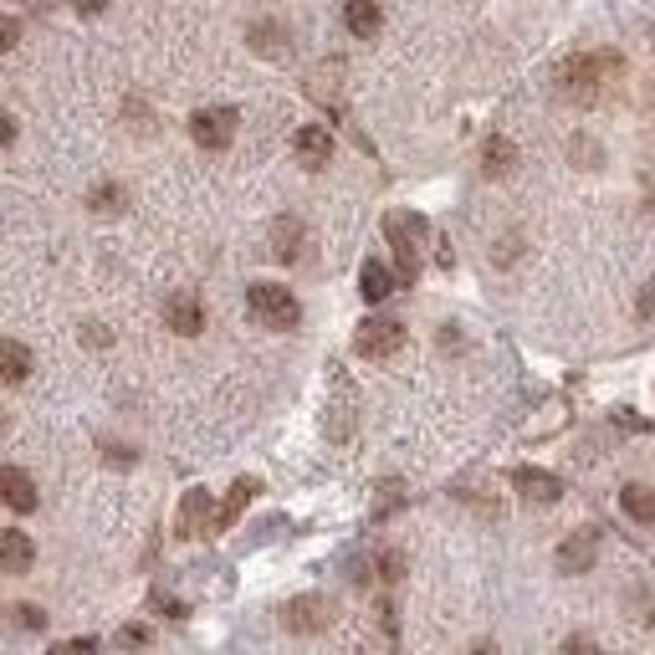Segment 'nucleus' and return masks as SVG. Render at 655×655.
I'll return each mask as SVG.
<instances>
[{
	"label": "nucleus",
	"mask_w": 655,
	"mask_h": 655,
	"mask_svg": "<svg viewBox=\"0 0 655 655\" xmlns=\"http://www.w3.org/2000/svg\"><path fill=\"white\" fill-rule=\"evenodd\" d=\"M385 236H389V246H395V272H400V282H415L420 277V252H426V242H430V221L415 211H389Z\"/></svg>",
	"instance_id": "nucleus-1"
},
{
	"label": "nucleus",
	"mask_w": 655,
	"mask_h": 655,
	"mask_svg": "<svg viewBox=\"0 0 655 655\" xmlns=\"http://www.w3.org/2000/svg\"><path fill=\"white\" fill-rule=\"evenodd\" d=\"M610 72H620V57H610V52H600V57H574V62H563L559 88L574 98V103H594V98H600V82L610 78Z\"/></svg>",
	"instance_id": "nucleus-2"
},
{
	"label": "nucleus",
	"mask_w": 655,
	"mask_h": 655,
	"mask_svg": "<svg viewBox=\"0 0 655 655\" xmlns=\"http://www.w3.org/2000/svg\"><path fill=\"white\" fill-rule=\"evenodd\" d=\"M246 308L256 313V323H267V328H297L303 308H297V297L277 282H252L246 287Z\"/></svg>",
	"instance_id": "nucleus-3"
},
{
	"label": "nucleus",
	"mask_w": 655,
	"mask_h": 655,
	"mask_svg": "<svg viewBox=\"0 0 655 655\" xmlns=\"http://www.w3.org/2000/svg\"><path fill=\"white\" fill-rule=\"evenodd\" d=\"M236 123H242L236 108H201V113H190V139L201 149H211V154H221L236 139Z\"/></svg>",
	"instance_id": "nucleus-4"
},
{
	"label": "nucleus",
	"mask_w": 655,
	"mask_h": 655,
	"mask_svg": "<svg viewBox=\"0 0 655 655\" xmlns=\"http://www.w3.org/2000/svg\"><path fill=\"white\" fill-rule=\"evenodd\" d=\"M354 348L364 359H389L405 348V323L400 318H364L359 334H354Z\"/></svg>",
	"instance_id": "nucleus-5"
},
{
	"label": "nucleus",
	"mask_w": 655,
	"mask_h": 655,
	"mask_svg": "<svg viewBox=\"0 0 655 655\" xmlns=\"http://www.w3.org/2000/svg\"><path fill=\"white\" fill-rule=\"evenodd\" d=\"M282 625L293 630V635H318V630L334 625V604L318 600V594H297V600H287V610H282Z\"/></svg>",
	"instance_id": "nucleus-6"
},
{
	"label": "nucleus",
	"mask_w": 655,
	"mask_h": 655,
	"mask_svg": "<svg viewBox=\"0 0 655 655\" xmlns=\"http://www.w3.org/2000/svg\"><path fill=\"white\" fill-rule=\"evenodd\" d=\"M215 522H221V512H215L211 492H205V487H190L185 502H180V522H174V533H180V538H201L205 528H215Z\"/></svg>",
	"instance_id": "nucleus-7"
},
{
	"label": "nucleus",
	"mask_w": 655,
	"mask_h": 655,
	"mask_svg": "<svg viewBox=\"0 0 655 655\" xmlns=\"http://www.w3.org/2000/svg\"><path fill=\"white\" fill-rule=\"evenodd\" d=\"M594 559H600V533H594V528H579V533H569L559 543V569L563 574H589Z\"/></svg>",
	"instance_id": "nucleus-8"
},
{
	"label": "nucleus",
	"mask_w": 655,
	"mask_h": 655,
	"mask_svg": "<svg viewBox=\"0 0 655 655\" xmlns=\"http://www.w3.org/2000/svg\"><path fill=\"white\" fill-rule=\"evenodd\" d=\"M512 487H518L528 502H538V508H553L563 497V482L553 477V471H543V467H518L512 471Z\"/></svg>",
	"instance_id": "nucleus-9"
},
{
	"label": "nucleus",
	"mask_w": 655,
	"mask_h": 655,
	"mask_svg": "<svg viewBox=\"0 0 655 655\" xmlns=\"http://www.w3.org/2000/svg\"><path fill=\"white\" fill-rule=\"evenodd\" d=\"M164 323H170L180 338L205 334V308H201V297H195V293H174L170 303H164Z\"/></svg>",
	"instance_id": "nucleus-10"
},
{
	"label": "nucleus",
	"mask_w": 655,
	"mask_h": 655,
	"mask_svg": "<svg viewBox=\"0 0 655 655\" xmlns=\"http://www.w3.org/2000/svg\"><path fill=\"white\" fill-rule=\"evenodd\" d=\"M293 149H297V160L308 164V170H328V160H334V134H328L323 123H308V129H297Z\"/></svg>",
	"instance_id": "nucleus-11"
},
{
	"label": "nucleus",
	"mask_w": 655,
	"mask_h": 655,
	"mask_svg": "<svg viewBox=\"0 0 655 655\" xmlns=\"http://www.w3.org/2000/svg\"><path fill=\"white\" fill-rule=\"evenodd\" d=\"M0 497H6V508L21 512V518H27V512H37V502H41V497H37V482H31L21 467H6V471H0Z\"/></svg>",
	"instance_id": "nucleus-12"
},
{
	"label": "nucleus",
	"mask_w": 655,
	"mask_h": 655,
	"mask_svg": "<svg viewBox=\"0 0 655 655\" xmlns=\"http://www.w3.org/2000/svg\"><path fill=\"white\" fill-rule=\"evenodd\" d=\"M344 27L354 31L359 41L379 37V27H385V11H379V0H344Z\"/></svg>",
	"instance_id": "nucleus-13"
},
{
	"label": "nucleus",
	"mask_w": 655,
	"mask_h": 655,
	"mask_svg": "<svg viewBox=\"0 0 655 655\" xmlns=\"http://www.w3.org/2000/svg\"><path fill=\"white\" fill-rule=\"evenodd\" d=\"M395 287H400V272H389L385 262H375V256H369V262L359 267V293H364V303H385Z\"/></svg>",
	"instance_id": "nucleus-14"
},
{
	"label": "nucleus",
	"mask_w": 655,
	"mask_h": 655,
	"mask_svg": "<svg viewBox=\"0 0 655 655\" xmlns=\"http://www.w3.org/2000/svg\"><path fill=\"white\" fill-rule=\"evenodd\" d=\"M31 559H37L31 538L21 533V528H6V533H0V563H6V574H27Z\"/></svg>",
	"instance_id": "nucleus-15"
},
{
	"label": "nucleus",
	"mask_w": 655,
	"mask_h": 655,
	"mask_svg": "<svg viewBox=\"0 0 655 655\" xmlns=\"http://www.w3.org/2000/svg\"><path fill=\"white\" fill-rule=\"evenodd\" d=\"M272 256H277V262H297V256H303V221H297V215L272 221Z\"/></svg>",
	"instance_id": "nucleus-16"
},
{
	"label": "nucleus",
	"mask_w": 655,
	"mask_h": 655,
	"mask_svg": "<svg viewBox=\"0 0 655 655\" xmlns=\"http://www.w3.org/2000/svg\"><path fill=\"white\" fill-rule=\"evenodd\" d=\"M256 492H262V482H256V477H242V482L231 487V497H226V508H221V522H215V528H236V522H242V512L252 508Z\"/></svg>",
	"instance_id": "nucleus-17"
},
{
	"label": "nucleus",
	"mask_w": 655,
	"mask_h": 655,
	"mask_svg": "<svg viewBox=\"0 0 655 655\" xmlns=\"http://www.w3.org/2000/svg\"><path fill=\"white\" fill-rule=\"evenodd\" d=\"M620 508H625V518H635V522L651 528V522H655V492H651V487H641V482H630L625 492H620Z\"/></svg>",
	"instance_id": "nucleus-18"
},
{
	"label": "nucleus",
	"mask_w": 655,
	"mask_h": 655,
	"mask_svg": "<svg viewBox=\"0 0 655 655\" xmlns=\"http://www.w3.org/2000/svg\"><path fill=\"white\" fill-rule=\"evenodd\" d=\"M0 369H6V385H21V379L31 375V348L6 338V344H0Z\"/></svg>",
	"instance_id": "nucleus-19"
},
{
	"label": "nucleus",
	"mask_w": 655,
	"mask_h": 655,
	"mask_svg": "<svg viewBox=\"0 0 655 655\" xmlns=\"http://www.w3.org/2000/svg\"><path fill=\"white\" fill-rule=\"evenodd\" d=\"M482 160H487V174H512V164H518V149H512V139H502V134H492L487 139V149H482Z\"/></svg>",
	"instance_id": "nucleus-20"
},
{
	"label": "nucleus",
	"mask_w": 655,
	"mask_h": 655,
	"mask_svg": "<svg viewBox=\"0 0 655 655\" xmlns=\"http://www.w3.org/2000/svg\"><path fill=\"white\" fill-rule=\"evenodd\" d=\"M282 31L277 27H272V21H262V27H252V47H256V52H262V57H287V47H282Z\"/></svg>",
	"instance_id": "nucleus-21"
},
{
	"label": "nucleus",
	"mask_w": 655,
	"mask_h": 655,
	"mask_svg": "<svg viewBox=\"0 0 655 655\" xmlns=\"http://www.w3.org/2000/svg\"><path fill=\"white\" fill-rule=\"evenodd\" d=\"M379 579H385V584H400V579H405V553L400 549L379 553Z\"/></svg>",
	"instance_id": "nucleus-22"
},
{
	"label": "nucleus",
	"mask_w": 655,
	"mask_h": 655,
	"mask_svg": "<svg viewBox=\"0 0 655 655\" xmlns=\"http://www.w3.org/2000/svg\"><path fill=\"white\" fill-rule=\"evenodd\" d=\"M93 211H123V190L119 185H98L93 190Z\"/></svg>",
	"instance_id": "nucleus-23"
},
{
	"label": "nucleus",
	"mask_w": 655,
	"mask_h": 655,
	"mask_svg": "<svg viewBox=\"0 0 655 655\" xmlns=\"http://www.w3.org/2000/svg\"><path fill=\"white\" fill-rule=\"evenodd\" d=\"M379 625H385L389 641H400V615H395V600H379Z\"/></svg>",
	"instance_id": "nucleus-24"
},
{
	"label": "nucleus",
	"mask_w": 655,
	"mask_h": 655,
	"mask_svg": "<svg viewBox=\"0 0 655 655\" xmlns=\"http://www.w3.org/2000/svg\"><path fill=\"white\" fill-rule=\"evenodd\" d=\"M119 645H129V651H144V645H149V630H144V625H123V630H119Z\"/></svg>",
	"instance_id": "nucleus-25"
},
{
	"label": "nucleus",
	"mask_w": 655,
	"mask_h": 655,
	"mask_svg": "<svg viewBox=\"0 0 655 655\" xmlns=\"http://www.w3.org/2000/svg\"><path fill=\"white\" fill-rule=\"evenodd\" d=\"M563 655H604V651L589 641V635H569V641H563Z\"/></svg>",
	"instance_id": "nucleus-26"
},
{
	"label": "nucleus",
	"mask_w": 655,
	"mask_h": 655,
	"mask_svg": "<svg viewBox=\"0 0 655 655\" xmlns=\"http://www.w3.org/2000/svg\"><path fill=\"white\" fill-rule=\"evenodd\" d=\"M93 651H98V645L88 641V635H82V641H62V645H52L47 655H93Z\"/></svg>",
	"instance_id": "nucleus-27"
},
{
	"label": "nucleus",
	"mask_w": 655,
	"mask_h": 655,
	"mask_svg": "<svg viewBox=\"0 0 655 655\" xmlns=\"http://www.w3.org/2000/svg\"><path fill=\"white\" fill-rule=\"evenodd\" d=\"M16 625H27V630H47V615H41L37 604H21V610H16Z\"/></svg>",
	"instance_id": "nucleus-28"
},
{
	"label": "nucleus",
	"mask_w": 655,
	"mask_h": 655,
	"mask_svg": "<svg viewBox=\"0 0 655 655\" xmlns=\"http://www.w3.org/2000/svg\"><path fill=\"white\" fill-rule=\"evenodd\" d=\"M16 41H21V21H16V16H6V21H0V47L11 52Z\"/></svg>",
	"instance_id": "nucleus-29"
},
{
	"label": "nucleus",
	"mask_w": 655,
	"mask_h": 655,
	"mask_svg": "<svg viewBox=\"0 0 655 655\" xmlns=\"http://www.w3.org/2000/svg\"><path fill=\"white\" fill-rule=\"evenodd\" d=\"M154 610H160V615H185V604L170 600V594H154Z\"/></svg>",
	"instance_id": "nucleus-30"
},
{
	"label": "nucleus",
	"mask_w": 655,
	"mask_h": 655,
	"mask_svg": "<svg viewBox=\"0 0 655 655\" xmlns=\"http://www.w3.org/2000/svg\"><path fill=\"white\" fill-rule=\"evenodd\" d=\"M72 6H78L82 16H103L108 11V0H72Z\"/></svg>",
	"instance_id": "nucleus-31"
},
{
	"label": "nucleus",
	"mask_w": 655,
	"mask_h": 655,
	"mask_svg": "<svg viewBox=\"0 0 655 655\" xmlns=\"http://www.w3.org/2000/svg\"><path fill=\"white\" fill-rule=\"evenodd\" d=\"M651 313H655V282H651V287H645V293H641V318H651Z\"/></svg>",
	"instance_id": "nucleus-32"
},
{
	"label": "nucleus",
	"mask_w": 655,
	"mask_h": 655,
	"mask_svg": "<svg viewBox=\"0 0 655 655\" xmlns=\"http://www.w3.org/2000/svg\"><path fill=\"white\" fill-rule=\"evenodd\" d=\"M471 655H497V645L492 641H477V651H471Z\"/></svg>",
	"instance_id": "nucleus-33"
},
{
	"label": "nucleus",
	"mask_w": 655,
	"mask_h": 655,
	"mask_svg": "<svg viewBox=\"0 0 655 655\" xmlns=\"http://www.w3.org/2000/svg\"><path fill=\"white\" fill-rule=\"evenodd\" d=\"M31 6H41V0H31Z\"/></svg>",
	"instance_id": "nucleus-34"
}]
</instances>
